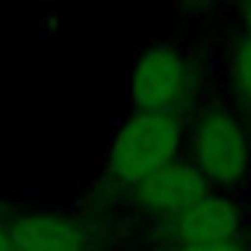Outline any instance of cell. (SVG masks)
<instances>
[{"label": "cell", "instance_id": "6da1fadb", "mask_svg": "<svg viewBox=\"0 0 251 251\" xmlns=\"http://www.w3.org/2000/svg\"><path fill=\"white\" fill-rule=\"evenodd\" d=\"M183 118L133 109L112 136L106 169L124 186H139L154 172L172 166L183 145Z\"/></svg>", "mask_w": 251, "mask_h": 251}, {"label": "cell", "instance_id": "7a4b0ae2", "mask_svg": "<svg viewBox=\"0 0 251 251\" xmlns=\"http://www.w3.org/2000/svg\"><path fill=\"white\" fill-rule=\"evenodd\" d=\"M192 166L213 186H236L251 172V142L245 127L219 106L204 109L189 130Z\"/></svg>", "mask_w": 251, "mask_h": 251}, {"label": "cell", "instance_id": "3957f363", "mask_svg": "<svg viewBox=\"0 0 251 251\" xmlns=\"http://www.w3.org/2000/svg\"><path fill=\"white\" fill-rule=\"evenodd\" d=\"M130 95H133V109L183 118V112L192 103L189 62L172 45L145 48L133 62Z\"/></svg>", "mask_w": 251, "mask_h": 251}, {"label": "cell", "instance_id": "277c9868", "mask_svg": "<svg viewBox=\"0 0 251 251\" xmlns=\"http://www.w3.org/2000/svg\"><path fill=\"white\" fill-rule=\"evenodd\" d=\"M210 192H213V183L189 160H175L172 166L154 172L139 186H133V201L154 216L177 219Z\"/></svg>", "mask_w": 251, "mask_h": 251}, {"label": "cell", "instance_id": "5b68a950", "mask_svg": "<svg viewBox=\"0 0 251 251\" xmlns=\"http://www.w3.org/2000/svg\"><path fill=\"white\" fill-rule=\"evenodd\" d=\"M172 233L177 245L233 242L242 236V207L227 195L210 192L172 222Z\"/></svg>", "mask_w": 251, "mask_h": 251}, {"label": "cell", "instance_id": "8992f818", "mask_svg": "<svg viewBox=\"0 0 251 251\" xmlns=\"http://www.w3.org/2000/svg\"><path fill=\"white\" fill-rule=\"evenodd\" d=\"M6 230L15 251H86V233L59 213H21L6 225Z\"/></svg>", "mask_w": 251, "mask_h": 251}, {"label": "cell", "instance_id": "52a82bcc", "mask_svg": "<svg viewBox=\"0 0 251 251\" xmlns=\"http://www.w3.org/2000/svg\"><path fill=\"white\" fill-rule=\"evenodd\" d=\"M230 80L245 106H251V33H242L230 50Z\"/></svg>", "mask_w": 251, "mask_h": 251}, {"label": "cell", "instance_id": "ba28073f", "mask_svg": "<svg viewBox=\"0 0 251 251\" xmlns=\"http://www.w3.org/2000/svg\"><path fill=\"white\" fill-rule=\"evenodd\" d=\"M177 251H248L239 239L233 242H207V245H177Z\"/></svg>", "mask_w": 251, "mask_h": 251}, {"label": "cell", "instance_id": "9c48e42d", "mask_svg": "<svg viewBox=\"0 0 251 251\" xmlns=\"http://www.w3.org/2000/svg\"><path fill=\"white\" fill-rule=\"evenodd\" d=\"M0 251H15V245H12V239H9L6 225H0Z\"/></svg>", "mask_w": 251, "mask_h": 251}, {"label": "cell", "instance_id": "30bf717a", "mask_svg": "<svg viewBox=\"0 0 251 251\" xmlns=\"http://www.w3.org/2000/svg\"><path fill=\"white\" fill-rule=\"evenodd\" d=\"M242 27H245V33H251V3L242 6Z\"/></svg>", "mask_w": 251, "mask_h": 251}]
</instances>
